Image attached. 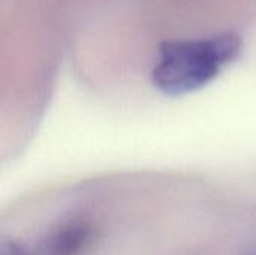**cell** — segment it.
Instances as JSON below:
<instances>
[{"label":"cell","instance_id":"obj_2","mask_svg":"<svg viewBox=\"0 0 256 255\" xmlns=\"http://www.w3.org/2000/svg\"><path fill=\"white\" fill-rule=\"evenodd\" d=\"M94 239L92 222L72 218L42 234L30 248L24 246V255H81Z\"/></svg>","mask_w":256,"mask_h":255},{"label":"cell","instance_id":"obj_1","mask_svg":"<svg viewBox=\"0 0 256 255\" xmlns=\"http://www.w3.org/2000/svg\"><path fill=\"white\" fill-rule=\"evenodd\" d=\"M243 51V39L234 32L201 39L166 41L159 47L152 80L168 96H183L212 83Z\"/></svg>","mask_w":256,"mask_h":255}]
</instances>
